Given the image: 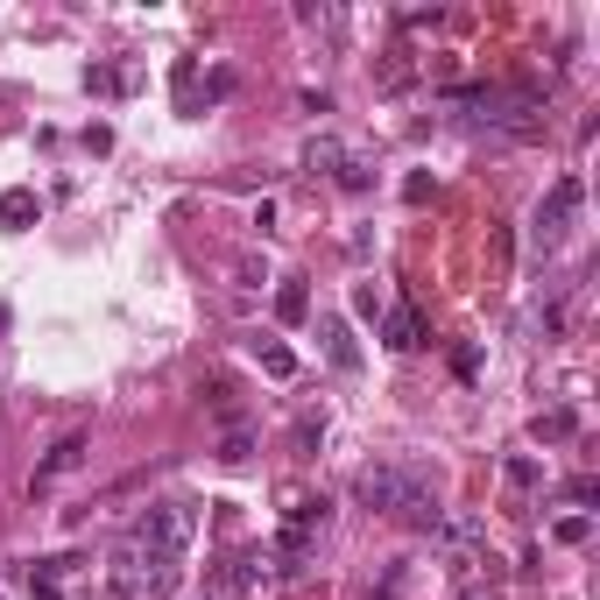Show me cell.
<instances>
[{
	"label": "cell",
	"instance_id": "obj_9",
	"mask_svg": "<svg viewBox=\"0 0 600 600\" xmlns=\"http://www.w3.org/2000/svg\"><path fill=\"white\" fill-rule=\"evenodd\" d=\"M36 213H43V199H36L28 184L0 191V227H14V233H22V227H36Z\"/></svg>",
	"mask_w": 600,
	"mask_h": 600
},
{
	"label": "cell",
	"instance_id": "obj_19",
	"mask_svg": "<svg viewBox=\"0 0 600 600\" xmlns=\"http://www.w3.org/2000/svg\"><path fill=\"white\" fill-rule=\"evenodd\" d=\"M459 600H502V593H494V587H480V579H473V587H459Z\"/></svg>",
	"mask_w": 600,
	"mask_h": 600
},
{
	"label": "cell",
	"instance_id": "obj_14",
	"mask_svg": "<svg viewBox=\"0 0 600 600\" xmlns=\"http://www.w3.org/2000/svg\"><path fill=\"white\" fill-rule=\"evenodd\" d=\"M254 453V439H248V424H233L227 439H219V459H227V467H240V459Z\"/></svg>",
	"mask_w": 600,
	"mask_h": 600
},
{
	"label": "cell",
	"instance_id": "obj_17",
	"mask_svg": "<svg viewBox=\"0 0 600 600\" xmlns=\"http://www.w3.org/2000/svg\"><path fill=\"white\" fill-rule=\"evenodd\" d=\"M353 311H360V319H382V297H374V283H353Z\"/></svg>",
	"mask_w": 600,
	"mask_h": 600
},
{
	"label": "cell",
	"instance_id": "obj_18",
	"mask_svg": "<svg viewBox=\"0 0 600 600\" xmlns=\"http://www.w3.org/2000/svg\"><path fill=\"white\" fill-rule=\"evenodd\" d=\"M453 374H459V382H473V374H480V353H473V347H453Z\"/></svg>",
	"mask_w": 600,
	"mask_h": 600
},
{
	"label": "cell",
	"instance_id": "obj_10",
	"mask_svg": "<svg viewBox=\"0 0 600 600\" xmlns=\"http://www.w3.org/2000/svg\"><path fill=\"white\" fill-rule=\"evenodd\" d=\"M304 319H311V290H304V276L276 283V325H304Z\"/></svg>",
	"mask_w": 600,
	"mask_h": 600
},
{
	"label": "cell",
	"instance_id": "obj_3",
	"mask_svg": "<svg viewBox=\"0 0 600 600\" xmlns=\"http://www.w3.org/2000/svg\"><path fill=\"white\" fill-rule=\"evenodd\" d=\"M191 537H199V508L191 502H156V508H142V523H134V544L170 551V559H184Z\"/></svg>",
	"mask_w": 600,
	"mask_h": 600
},
{
	"label": "cell",
	"instance_id": "obj_15",
	"mask_svg": "<svg viewBox=\"0 0 600 600\" xmlns=\"http://www.w3.org/2000/svg\"><path fill=\"white\" fill-rule=\"evenodd\" d=\"M502 480H508V488H537V480H544V467H537V459H508Z\"/></svg>",
	"mask_w": 600,
	"mask_h": 600
},
{
	"label": "cell",
	"instance_id": "obj_4",
	"mask_svg": "<svg viewBox=\"0 0 600 600\" xmlns=\"http://www.w3.org/2000/svg\"><path fill=\"white\" fill-rule=\"evenodd\" d=\"M579 205H587V184H579V177H559V184L544 191V205H537V248H565V233H573V219H579Z\"/></svg>",
	"mask_w": 600,
	"mask_h": 600
},
{
	"label": "cell",
	"instance_id": "obj_2",
	"mask_svg": "<svg viewBox=\"0 0 600 600\" xmlns=\"http://www.w3.org/2000/svg\"><path fill=\"white\" fill-rule=\"evenodd\" d=\"M177 579H184V559H170V551H148L134 537L113 551V593L120 600H170Z\"/></svg>",
	"mask_w": 600,
	"mask_h": 600
},
{
	"label": "cell",
	"instance_id": "obj_12",
	"mask_svg": "<svg viewBox=\"0 0 600 600\" xmlns=\"http://www.w3.org/2000/svg\"><path fill=\"white\" fill-rule=\"evenodd\" d=\"M304 170H333V177H339V170H347V148H339L333 134H319V142L304 148Z\"/></svg>",
	"mask_w": 600,
	"mask_h": 600
},
{
	"label": "cell",
	"instance_id": "obj_13",
	"mask_svg": "<svg viewBox=\"0 0 600 600\" xmlns=\"http://www.w3.org/2000/svg\"><path fill=\"white\" fill-rule=\"evenodd\" d=\"M254 353H262V368L276 374V382H290V374H297V353H290V347H276V339H268V347L254 339Z\"/></svg>",
	"mask_w": 600,
	"mask_h": 600
},
{
	"label": "cell",
	"instance_id": "obj_5",
	"mask_svg": "<svg viewBox=\"0 0 600 600\" xmlns=\"http://www.w3.org/2000/svg\"><path fill=\"white\" fill-rule=\"evenodd\" d=\"M262 573H268V551H227V559L205 565V600H240Z\"/></svg>",
	"mask_w": 600,
	"mask_h": 600
},
{
	"label": "cell",
	"instance_id": "obj_8",
	"mask_svg": "<svg viewBox=\"0 0 600 600\" xmlns=\"http://www.w3.org/2000/svg\"><path fill=\"white\" fill-rule=\"evenodd\" d=\"M319 339H325V360H333L339 374H353V368H360V347H353L347 319H319Z\"/></svg>",
	"mask_w": 600,
	"mask_h": 600
},
{
	"label": "cell",
	"instance_id": "obj_1",
	"mask_svg": "<svg viewBox=\"0 0 600 600\" xmlns=\"http://www.w3.org/2000/svg\"><path fill=\"white\" fill-rule=\"evenodd\" d=\"M353 502L374 508V516H410V523H431V530H439V502L424 494V473H410V467H360Z\"/></svg>",
	"mask_w": 600,
	"mask_h": 600
},
{
	"label": "cell",
	"instance_id": "obj_6",
	"mask_svg": "<svg viewBox=\"0 0 600 600\" xmlns=\"http://www.w3.org/2000/svg\"><path fill=\"white\" fill-rule=\"evenodd\" d=\"M382 347L388 353H417V347H424V319H417V304L382 311Z\"/></svg>",
	"mask_w": 600,
	"mask_h": 600
},
{
	"label": "cell",
	"instance_id": "obj_16",
	"mask_svg": "<svg viewBox=\"0 0 600 600\" xmlns=\"http://www.w3.org/2000/svg\"><path fill=\"white\" fill-rule=\"evenodd\" d=\"M593 537V516H559V544H587Z\"/></svg>",
	"mask_w": 600,
	"mask_h": 600
},
{
	"label": "cell",
	"instance_id": "obj_11",
	"mask_svg": "<svg viewBox=\"0 0 600 600\" xmlns=\"http://www.w3.org/2000/svg\"><path fill=\"white\" fill-rule=\"evenodd\" d=\"M573 431H579V417H573V410H544V417H530V439H537V445H565Z\"/></svg>",
	"mask_w": 600,
	"mask_h": 600
},
{
	"label": "cell",
	"instance_id": "obj_7",
	"mask_svg": "<svg viewBox=\"0 0 600 600\" xmlns=\"http://www.w3.org/2000/svg\"><path fill=\"white\" fill-rule=\"evenodd\" d=\"M71 467H85V431H64V439L43 453V467H36V488H50L57 473H71Z\"/></svg>",
	"mask_w": 600,
	"mask_h": 600
}]
</instances>
